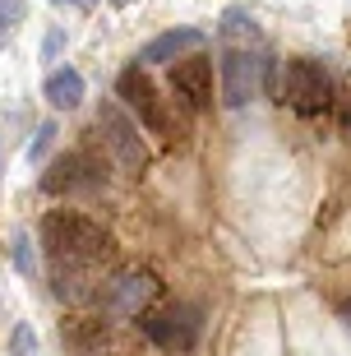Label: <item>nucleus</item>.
Instances as JSON below:
<instances>
[{
	"mask_svg": "<svg viewBox=\"0 0 351 356\" xmlns=\"http://www.w3.org/2000/svg\"><path fill=\"white\" fill-rule=\"evenodd\" d=\"M42 250L51 254V268H83V273H92L97 264H106L116 254V245L102 232V222H92L83 213H70V209H56L42 218Z\"/></svg>",
	"mask_w": 351,
	"mask_h": 356,
	"instance_id": "nucleus-1",
	"label": "nucleus"
},
{
	"mask_svg": "<svg viewBox=\"0 0 351 356\" xmlns=\"http://www.w3.org/2000/svg\"><path fill=\"white\" fill-rule=\"evenodd\" d=\"M263 74H268V88L277 92V102H286L291 111H300V116H319L324 106H333V74H328V65L314 60V56L286 60L277 74H273V60H268Z\"/></svg>",
	"mask_w": 351,
	"mask_h": 356,
	"instance_id": "nucleus-2",
	"label": "nucleus"
},
{
	"mask_svg": "<svg viewBox=\"0 0 351 356\" xmlns=\"http://www.w3.org/2000/svg\"><path fill=\"white\" fill-rule=\"evenodd\" d=\"M116 97L125 106H130L134 116H139V125L148 134H157V139H167V144H176V125H171L167 106H162V97H157V88L148 83V74H143L139 65H125L116 79Z\"/></svg>",
	"mask_w": 351,
	"mask_h": 356,
	"instance_id": "nucleus-3",
	"label": "nucleus"
},
{
	"mask_svg": "<svg viewBox=\"0 0 351 356\" xmlns=\"http://www.w3.org/2000/svg\"><path fill=\"white\" fill-rule=\"evenodd\" d=\"M139 324H143V333H148L162 352H195L199 329H204V319H199L195 305H162V310H143Z\"/></svg>",
	"mask_w": 351,
	"mask_h": 356,
	"instance_id": "nucleus-4",
	"label": "nucleus"
},
{
	"mask_svg": "<svg viewBox=\"0 0 351 356\" xmlns=\"http://www.w3.org/2000/svg\"><path fill=\"white\" fill-rule=\"evenodd\" d=\"M97 130H102L106 148L116 153L120 172L139 176L143 167H148V148H143V139H139V125L125 116V106H120V102H102V106H97Z\"/></svg>",
	"mask_w": 351,
	"mask_h": 356,
	"instance_id": "nucleus-5",
	"label": "nucleus"
},
{
	"mask_svg": "<svg viewBox=\"0 0 351 356\" xmlns=\"http://www.w3.org/2000/svg\"><path fill=\"white\" fill-rule=\"evenodd\" d=\"M263 70H268V56H254L250 47H227L222 51V102L231 111L245 106L263 88Z\"/></svg>",
	"mask_w": 351,
	"mask_h": 356,
	"instance_id": "nucleus-6",
	"label": "nucleus"
},
{
	"mask_svg": "<svg viewBox=\"0 0 351 356\" xmlns=\"http://www.w3.org/2000/svg\"><path fill=\"white\" fill-rule=\"evenodd\" d=\"M157 291H162V282H157V273H120L116 282H106L102 291V305L111 310V315H143L148 305L157 301Z\"/></svg>",
	"mask_w": 351,
	"mask_h": 356,
	"instance_id": "nucleus-7",
	"label": "nucleus"
},
{
	"mask_svg": "<svg viewBox=\"0 0 351 356\" xmlns=\"http://www.w3.org/2000/svg\"><path fill=\"white\" fill-rule=\"evenodd\" d=\"M171 92L181 97L190 111H209L213 106V60L209 56H185L171 70Z\"/></svg>",
	"mask_w": 351,
	"mask_h": 356,
	"instance_id": "nucleus-8",
	"label": "nucleus"
},
{
	"mask_svg": "<svg viewBox=\"0 0 351 356\" xmlns=\"http://www.w3.org/2000/svg\"><path fill=\"white\" fill-rule=\"evenodd\" d=\"M102 181L97 172V162L88 153H65V158H56L42 176V190L47 195H74V190H92V185Z\"/></svg>",
	"mask_w": 351,
	"mask_h": 356,
	"instance_id": "nucleus-9",
	"label": "nucleus"
},
{
	"mask_svg": "<svg viewBox=\"0 0 351 356\" xmlns=\"http://www.w3.org/2000/svg\"><path fill=\"white\" fill-rule=\"evenodd\" d=\"M204 33L199 28H171V33H157L148 47L139 51V60L143 65H167V60H181V51H199L204 47Z\"/></svg>",
	"mask_w": 351,
	"mask_h": 356,
	"instance_id": "nucleus-10",
	"label": "nucleus"
},
{
	"mask_svg": "<svg viewBox=\"0 0 351 356\" xmlns=\"http://www.w3.org/2000/svg\"><path fill=\"white\" fill-rule=\"evenodd\" d=\"M42 97L56 106V111H74L79 102H83V74L79 70H51L47 74V83H42Z\"/></svg>",
	"mask_w": 351,
	"mask_h": 356,
	"instance_id": "nucleus-11",
	"label": "nucleus"
},
{
	"mask_svg": "<svg viewBox=\"0 0 351 356\" xmlns=\"http://www.w3.org/2000/svg\"><path fill=\"white\" fill-rule=\"evenodd\" d=\"M222 42H259V24H254V14L245 5H231V10L222 14Z\"/></svg>",
	"mask_w": 351,
	"mask_h": 356,
	"instance_id": "nucleus-12",
	"label": "nucleus"
},
{
	"mask_svg": "<svg viewBox=\"0 0 351 356\" xmlns=\"http://www.w3.org/2000/svg\"><path fill=\"white\" fill-rule=\"evenodd\" d=\"M24 14H28V0H0V47L14 38V28L24 24Z\"/></svg>",
	"mask_w": 351,
	"mask_h": 356,
	"instance_id": "nucleus-13",
	"label": "nucleus"
},
{
	"mask_svg": "<svg viewBox=\"0 0 351 356\" xmlns=\"http://www.w3.org/2000/svg\"><path fill=\"white\" fill-rule=\"evenodd\" d=\"M10 356H38V333L28 329V324H19L10 333Z\"/></svg>",
	"mask_w": 351,
	"mask_h": 356,
	"instance_id": "nucleus-14",
	"label": "nucleus"
},
{
	"mask_svg": "<svg viewBox=\"0 0 351 356\" xmlns=\"http://www.w3.org/2000/svg\"><path fill=\"white\" fill-rule=\"evenodd\" d=\"M14 268H19V273H33V268H38V254H33L28 236H14Z\"/></svg>",
	"mask_w": 351,
	"mask_h": 356,
	"instance_id": "nucleus-15",
	"label": "nucleus"
},
{
	"mask_svg": "<svg viewBox=\"0 0 351 356\" xmlns=\"http://www.w3.org/2000/svg\"><path fill=\"white\" fill-rule=\"evenodd\" d=\"M51 139H56V125L47 120V125L38 130V139H33V148H28V158H33V162H42V158H47V148H51Z\"/></svg>",
	"mask_w": 351,
	"mask_h": 356,
	"instance_id": "nucleus-16",
	"label": "nucleus"
},
{
	"mask_svg": "<svg viewBox=\"0 0 351 356\" xmlns=\"http://www.w3.org/2000/svg\"><path fill=\"white\" fill-rule=\"evenodd\" d=\"M60 42H65V33H60V28H51V33H47V47H42V60H56Z\"/></svg>",
	"mask_w": 351,
	"mask_h": 356,
	"instance_id": "nucleus-17",
	"label": "nucleus"
},
{
	"mask_svg": "<svg viewBox=\"0 0 351 356\" xmlns=\"http://www.w3.org/2000/svg\"><path fill=\"white\" fill-rule=\"evenodd\" d=\"M338 125H342V134L351 139V88H347V97H342V106H338Z\"/></svg>",
	"mask_w": 351,
	"mask_h": 356,
	"instance_id": "nucleus-18",
	"label": "nucleus"
},
{
	"mask_svg": "<svg viewBox=\"0 0 351 356\" xmlns=\"http://www.w3.org/2000/svg\"><path fill=\"white\" fill-rule=\"evenodd\" d=\"M338 315L347 319V329H351V301H342V305H338Z\"/></svg>",
	"mask_w": 351,
	"mask_h": 356,
	"instance_id": "nucleus-19",
	"label": "nucleus"
},
{
	"mask_svg": "<svg viewBox=\"0 0 351 356\" xmlns=\"http://www.w3.org/2000/svg\"><path fill=\"white\" fill-rule=\"evenodd\" d=\"M51 5H83V0H51Z\"/></svg>",
	"mask_w": 351,
	"mask_h": 356,
	"instance_id": "nucleus-20",
	"label": "nucleus"
},
{
	"mask_svg": "<svg viewBox=\"0 0 351 356\" xmlns=\"http://www.w3.org/2000/svg\"><path fill=\"white\" fill-rule=\"evenodd\" d=\"M111 5H130V0H111Z\"/></svg>",
	"mask_w": 351,
	"mask_h": 356,
	"instance_id": "nucleus-21",
	"label": "nucleus"
}]
</instances>
